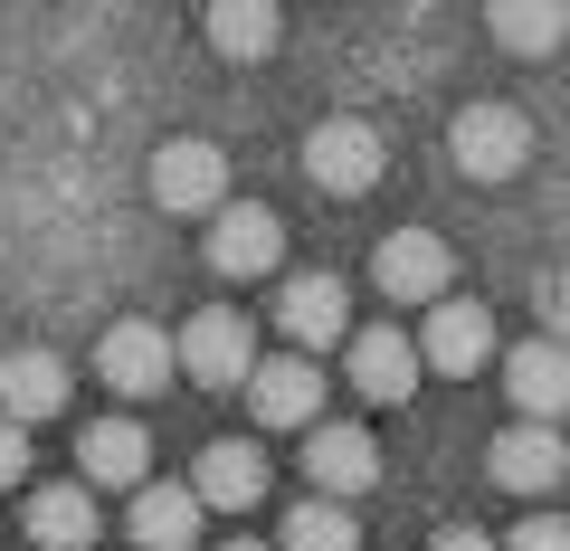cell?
Here are the masks:
<instances>
[{"label":"cell","instance_id":"1","mask_svg":"<svg viewBox=\"0 0 570 551\" xmlns=\"http://www.w3.org/2000/svg\"><path fill=\"white\" fill-rule=\"evenodd\" d=\"M381 163H390V152H381V134H371L362 115H324L305 134V181L333 190V200H362V190L381 181Z\"/></svg>","mask_w":570,"mask_h":551},{"label":"cell","instance_id":"2","mask_svg":"<svg viewBox=\"0 0 570 551\" xmlns=\"http://www.w3.org/2000/svg\"><path fill=\"white\" fill-rule=\"evenodd\" d=\"M153 200H163L171 219L228 209V152H219V144H200V134H171V144L153 152Z\"/></svg>","mask_w":570,"mask_h":551},{"label":"cell","instance_id":"3","mask_svg":"<svg viewBox=\"0 0 570 551\" xmlns=\"http://www.w3.org/2000/svg\"><path fill=\"white\" fill-rule=\"evenodd\" d=\"M448 152H456L466 181H513V171L532 163V124L513 115V105H466L456 134H448Z\"/></svg>","mask_w":570,"mask_h":551},{"label":"cell","instance_id":"4","mask_svg":"<svg viewBox=\"0 0 570 551\" xmlns=\"http://www.w3.org/2000/svg\"><path fill=\"white\" fill-rule=\"evenodd\" d=\"M448 276H456V257H448V238H428V228H390L381 257H371V286H381L390 305H448Z\"/></svg>","mask_w":570,"mask_h":551},{"label":"cell","instance_id":"5","mask_svg":"<svg viewBox=\"0 0 570 551\" xmlns=\"http://www.w3.org/2000/svg\"><path fill=\"white\" fill-rule=\"evenodd\" d=\"M171 362H181L190 381L228 390V381H247V371H257V333H247V314L209 305V314H190V324H181V343H171Z\"/></svg>","mask_w":570,"mask_h":551},{"label":"cell","instance_id":"6","mask_svg":"<svg viewBox=\"0 0 570 551\" xmlns=\"http://www.w3.org/2000/svg\"><path fill=\"white\" fill-rule=\"evenodd\" d=\"M485 362H494V314H485V305H466V295L428 305V333H419V371H456V381H475Z\"/></svg>","mask_w":570,"mask_h":551},{"label":"cell","instance_id":"7","mask_svg":"<svg viewBox=\"0 0 570 551\" xmlns=\"http://www.w3.org/2000/svg\"><path fill=\"white\" fill-rule=\"evenodd\" d=\"M209 266L238 276V286H247V276H276V266H285V219H276V209H257V200L219 209V228H209Z\"/></svg>","mask_w":570,"mask_h":551},{"label":"cell","instance_id":"8","mask_svg":"<svg viewBox=\"0 0 570 551\" xmlns=\"http://www.w3.org/2000/svg\"><path fill=\"white\" fill-rule=\"evenodd\" d=\"M77 475H86V494H96V485L142 494V485H153V437H142L134 419H96V429L77 437Z\"/></svg>","mask_w":570,"mask_h":551},{"label":"cell","instance_id":"9","mask_svg":"<svg viewBox=\"0 0 570 551\" xmlns=\"http://www.w3.org/2000/svg\"><path fill=\"white\" fill-rule=\"evenodd\" d=\"M96 381L124 390V400L163 390V381H171V333H163V324H115V333L96 343Z\"/></svg>","mask_w":570,"mask_h":551},{"label":"cell","instance_id":"10","mask_svg":"<svg viewBox=\"0 0 570 551\" xmlns=\"http://www.w3.org/2000/svg\"><path fill=\"white\" fill-rule=\"evenodd\" d=\"M305 475H314L324 504L371 494V485H381V447H371V429H314V437H305Z\"/></svg>","mask_w":570,"mask_h":551},{"label":"cell","instance_id":"11","mask_svg":"<svg viewBox=\"0 0 570 551\" xmlns=\"http://www.w3.org/2000/svg\"><path fill=\"white\" fill-rule=\"evenodd\" d=\"M276 324L295 333V352L352 343V295H343V276H295V286H285V305H276Z\"/></svg>","mask_w":570,"mask_h":551},{"label":"cell","instance_id":"12","mask_svg":"<svg viewBox=\"0 0 570 551\" xmlns=\"http://www.w3.org/2000/svg\"><path fill=\"white\" fill-rule=\"evenodd\" d=\"M247 409H257L266 429H305L314 409H324V371L305 352H285V362H257L247 371Z\"/></svg>","mask_w":570,"mask_h":551},{"label":"cell","instance_id":"13","mask_svg":"<svg viewBox=\"0 0 570 551\" xmlns=\"http://www.w3.org/2000/svg\"><path fill=\"white\" fill-rule=\"evenodd\" d=\"M67 409V362L58 352H10V362H0V419H10V429H39V419H58Z\"/></svg>","mask_w":570,"mask_h":551},{"label":"cell","instance_id":"14","mask_svg":"<svg viewBox=\"0 0 570 551\" xmlns=\"http://www.w3.org/2000/svg\"><path fill=\"white\" fill-rule=\"evenodd\" d=\"M485 466H494V485H504V494H551L570 475V447H561V429H532V419H523V429L494 437Z\"/></svg>","mask_w":570,"mask_h":551},{"label":"cell","instance_id":"15","mask_svg":"<svg viewBox=\"0 0 570 551\" xmlns=\"http://www.w3.org/2000/svg\"><path fill=\"white\" fill-rule=\"evenodd\" d=\"M504 390H513V409H523L532 429H551V419L570 409V343H551V333H542V343H523L504 362Z\"/></svg>","mask_w":570,"mask_h":551},{"label":"cell","instance_id":"16","mask_svg":"<svg viewBox=\"0 0 570 551\" xmlns=\"http://www.w3.org/2000/svg\"><path fill=\"white\" fill-rule=\"evenodd\" d=\"M352 390L362 400H409L419 390V343H409L400 324H371V333H352Z\"/></svg>","mask_w":570,"mask_h":551},{"label":"cell","instance_id":"17","mask_svg":"<svg viewBox=\"0 0 570 551\" xmlns=\"http://www.w3.org/2000/svg\"><path fill=\"white\" fill-rule=\"evenodd\" d=\"M190 494H200V513H247V504L266 494V456L247 447V437H219V447H200Z\"/></svg>","mask_w":570,"mask_h":551},{"label":"cell","instance_id":"18","mask_svg":"<svg viewBox=\"0 0 570 551\" xmlns=\"http://www.w3.org/2000/svg\"><path fill=\"white\" fill-rule=\"evenodd\" d=\"M124 532H134L142 551H190V542H200V494H190V485H142Z\"/></svg>","mask_w":570,"mask_h":551},{"label":"cell","instance_id":"19","mask_svg":"<svg viewBox=\"0 0 570 551\" xmlns=\"http://www.w3.org/2000/svg\"><path fill=\"white\" fill-rule=\"evenodd\" d=\"M29 542H39V551H86V542H96V494H86V485L29 494Z\"/></svg>","mask_w":570,"mask_h":551},{"label":"cell","instance_id":"20","mask_svg":"<svg viewBox=\"0 0 570 551\" xmlns=\"http://www.w3.org/2000/svg\"><path fill=\"white\" fill-rule=\"evenodd\" d=\"M485 29L513 48V58H551V48L570 39V10H561V0H494Z\"/></svg>","mask_w":570,"mask_h":551},{"label":"cell","instance_id":"21","mask_svg":"<svg viewBox=\"0 0 570 551\" xmlns=\"http://www.w3.org/2000/svg\"><path fill=\"white\" fill-rule=\"evenodd\" d=\"M285 39V20L276 10H266V0H219V10H209V48H219V58H266V48Z\"/></svg>","mask_w":570,"mask_h":551},{"label":"cell","instance_id":"22","mask_svg":"<svg viewBox=\"0 0 570 551\" xmlns=\"http://www.w3.org/2000/svg\"><path fill=\"white\" fill-rule=\"evenodd\" d=\"M285 551H362V523H352L343 504H324V494H314V504L285 513Z\"/></svg>","mask_w":570,"mask_h":551},{"label":"cell","instance_id":"23","mask_svg":"<svg viewBox=\"0 0 570 551\" xmlns=\"http://www.w3.org/2000/svg\"><path fill=\"white\" fill-rule=\"evenodd\" d=\"M513 551H570V523L542 513V523H513Z\"/></svg>","mask_w":570,"mask_h":551},{"label":"cell","instance_id":"24","mask_svg":"<svg viewBox=\"0 0 570 551\" xmlns=\"http://www.w3.org/2000/svg\"><path fill=\"white\" fill-rule=\"evenodd\" d=\"M20 466H29V429L0 419V485H20Z\"/></svg>","mask_w":570,"mask_h":551},{"label":"cell","instance_id":"25","mask_svg":"<svg viewBox=\"0 0 570 551\" xmlns=\"http://www.w3.org/2000/svg\"><path fill=\"white\" fill-rule=\"evenodd\" d=\"M438 551H494V542H485V532H466V523H456V532H438Z\"/></svg>","mask_w":570,"mask_h":551},{"label":"cell","instance_id":"26","mask_svg":"<svg viewBox=\"0 0 570 551\" xmlns=\"http://www.w3.org/2000/svg\"><path fill=\"white\" fill-rule=\"evenodd\" d=\"M228 551H266V542H228Z\"/></svg>","mask_w":570,"mask_h":551}]
</instances>
